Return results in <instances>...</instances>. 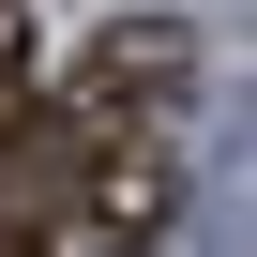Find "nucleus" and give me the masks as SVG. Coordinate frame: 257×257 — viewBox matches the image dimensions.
<instances>
[{
  "label": "nucleus",
  "mask_w": 257,
  "mask_h": 257,
  "mask_svg": "<svg viewBox=\"0 0 257 257\" xmlns=\"http://www.w3.org/2000/svg\"><path fill=\"white\" fill-rule=\"evenodd\" d=\"M182 91H197V46H182L167 16H121V31H91V46L61 61L46 121L91 152V137H137V121H182Z\"/></svg>",
  "instance_id": "f257e3e1"
},
{
  "label": "nucleus",
  "mask_w": 257,
  "mask_h": 257,
  "mask_svg": "<svg viewBox=\"0 0 257 257\" xmlns=\"http://www.w3.org/2000/svg\"><path fill=\"white\" fill-rule=\"evenodd\" d=\"M61 212H76V242H91V257H167V227H182V121L91 137V152H76V182H61Z\"/></svg>",
  "instance_id": "f03ea898"
},
{
  "label": "nucleus",
  "mask_w": 257,
  "mask_h": 257,
  "mask_svg": "<svg viewBox=\"0 0 257 257\" xmlns=\"http://www.w3.org/2000/svg\"><path fill=\"white\" fill-rule=\"evenodd\" d=\"M16 106H31V16L0 0V121H16Z\"/></svg>",
  "instance_id": "7ed1b4c3"
},
{
  "label": "nucleus",
  "mask_w": 257,
  "mask_h": 257,
  "mask_svg": "<svg viewBox=\"0 0 257 257\" xmlns=\"http://www.w3.org/2000/svg\"><path fill=\"white\" fill-rule=\"evenodd\" d=\"M0 257H46V227H31V212H0Z\"/></svg>",
  "instance_id": "20e7f679"
}]
</instances>
